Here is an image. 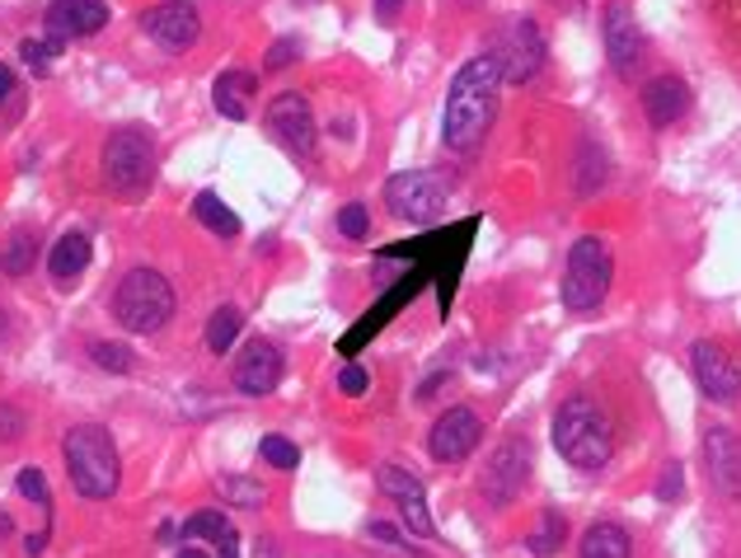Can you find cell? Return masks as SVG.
Instances as JSON below:
<instances>
[{
  "label": "cell",
  "instance_id": "cell-22",
  "mask_svg": "<svg viewBox=\"0 0 741 558\" xmlns=\"http://www.w3.org/2000/svg\"><path fill=\"white\" fill-rule=\"evenodd\" d=\"M578 554H582V558H633V540H629L624 526L597 521V526H587Z\"/></svg>",
  "mask_w": 741,
  "mask_h": 558
},
{
  "label": "cell",
  "instance_id": "cell-29",
  "mask_svg": "<svg viewBox=\"0 0 741 558\" xmlns=\"http://www.w3.org/2000/svg\"><path fill=\"white\" fill-rule=\"evenodd\" d=\"M90 357H94V367H103V371H132V348H122V342H94L90 348Z\"/></svg>",
  "mask_w": 741,
  "mask_h": 558
},
{
  "label": "cell",
  "instance_id": "cell-36",
  "mask_svg": "<svg viewBox=\"0 0 741 558\" xmlns=\"http://www.w3.org/2000/svg\"><path fill=\"white\" fill-rule=\"evenodd\" d=\"M681 488H685V475H681V465H667L662 469V479H658V498H681Z\"/></svg>",
  "mask_w": 741,
  "mask_h": 558
},
{
  "label": "cell",
  "instance_id": "cell-44",
  "mask_svg": "<svg viewBox=\"0 0 741 558\" xmlns=\"http://www.w3.org/2000/svg\"><path fill=\"white\" fill-rule=\"evenodd\" d=\"M10 530V517H6V511H0V535H6Z\"/></svg>",
  "mask_w": 741,
  "mask_h": 558
},
{
  "label": "cell",
  "instance_id": "cell-33",
  "mask_svg": "<svg viewBox=\"0 0 741 558\" xmlns=\"http://www.w3.org/2000/svg\"><path fill=\"white\" fill-rule=\"evenodd\" d=\"M19 492H24V498H33V502H42L48 507L52 502V492H48V479H42V469H19Z\"/></svg>",
  "mask_w": 741,
  "mask_h": 558
},
{
  "label": "cell",
  "instance_id": "cell-10",
  "mask_svg": "<svg viewBox=\"0 0 741 558\" xmlns=\"http://www.w3.org/2000/svg\"><path fill=\"white\" fill-rule=\"evenodd\" d=\"M605 52H610V67L624 80H633V71L648 61V38L639 29V19H633V10L620 6V0L605 10Z\"/></svg>",
  "mask_w": 741,
  "mask_h": 558
},
{
  "label": "cell",
  "instance_id": "cell-28",
  "mask_svg": "<svg viewBox=\"0 0 741 558\" xmlns=\"http://www.w3.org/2000/svg\"><path fill=\"white\" fill-rule=\"evenodd\" d=\"M525 545H531V554H540V558H549V554H554V549L563 545V517H559V511H549V517H544V526H540V530H535Z\"/></svg>",
  "mask_w": 741,
  "mask_h": 558
},
{
  "label": "cell",
  "instance_id": "cell-20",
  "mask_svg": "<svg viewBox=\"0 0 741 558\" xmlns=\"http://www.w3.org/2000/svg\"><path fill=\"white\" fill-rule=\"evenodd\" d=\"M704 450H709L713 479L723 484L728 492H737V488H741V479H737V469H741V446H737V437L728 432V427H713L709 441H704Z\"/></svg>",
  "mask_w": 741,
  "mask_h": 558
},
{
  "label": "cell",
  "instance_id": "cell-31",
  "mask_svg": "<svg viewBox=\"0 0 741 558\" xmlns=\"http://www.w3.org/2000/svg\"><path fill=\"white\" fill-rule=\"evenodd\" d=\"M221 498L236 502V507H259L263 502V488L249 484V479H221Z\"/></svg>",
  "mask_w": 741,
  "mask_h": 558
},
{
  "label": "cell",
  "instance_id": "cell-32",
  "mask_svg": "<svg viewBox=\"0 0 741 558\" xmlns=\"http://www.w3.org/2000/svg\"><path fill=\"white\" fill-rule=\"evenodd\" d=\"M338 230H343L348 240H362V235L371 230V221H367V207H362V202H348L343 211H338Z\"/></svg>",
  "mask_w": 741,
  "mask_h": 558
},
{
  "label": "cell",
  "instance_id": "cell-38",
  "mask_svg": "<svg viewBox=\"0 0 741 558\" xmlns=\"http://www.w3.org/2000/svg\"><path fill=\"white\" fill-rule=\"evenodd\" d=\"M371 540H380V545H404V535H399L394 526H385V521H371Z\"/></svg>",
  "mask_w": 741,
  "mask_h": 558
},
{
  "label": "cell",
  "instance_id": "cell-27",
  "mask_svg": "<svg viewBox=\"0 0 741 558\" xmlns=\"http://www.w3.org/2000/svg\"><path fill=\"white\" fill-rule=\"evenodd\" d=\"M259 456H263L272 469H296V465H301V450H296L287 437H263V441H259Z\"/></svg>",
  "mask_w": 741,
  "mask_h": 558
},
{
  "label": "cell",
  "instance_id": "cell-15",
  "mask_svg": "<svg viewBox=\"0 0 741 558\" xmlns=\"http://www.w3.org/2000/svg\"><path fill=\"white\" fill-rule=\"evenodd\" d=\"M278 380H282V352L272 348L268 338H253L249 348L236 357V385H240V395H249V399L272 395V390H278Z\"/></svg>",
  "mask_w": 741,
  "mask_h": 558
},
{
  "label": "cell",
  "instance_id": "cell-41",
  "mask_svg": "<svg viewBox=\"0 0 741 558\" xmlns=\"http://www.w3.org/2000/svg\"><path fill=\"white\" fill-rule=\"evenodd\" d=\"M14 94V71L10 67H0V103H6Z\"/></svg>",
  "mask_w": 741,
  "mask_h": 558
},
{
  "label": "cell",
  "instance_id": "cell-2",
  "mask_svg": "<svg viewBox=\"0 0 741 558\" xmlns=\"http://www.w3.org/2000/svg\"><path fill=\"white\" fill-rule=\"evenodd\" d=\"M554 446L573 469H605L615 456V427L597 399L573 395L554 413Z\"/></svg>",
  "mask_w": 741,
  "mask_h": 558
},
{
  "label": "cell",
  "instance_id": "cell-18",
  "mask_svg": "<svg viewBox=\"0 0 741 558\" xmlns=\"http://www.w3.org/2000/svg\"><path fill=\"white\" fill-rule=\"evenodd\" d=\"M685 109H690V84L681 76H658L643 90V113L652 127H671Z\"/></svg>",
  "mask_w": 741,
  "mask_h": 558
},
{
  "label": "cell",
  "instance_id": "cell-7",
  "mask_svg": "<svg viewBox=\"0 0 741 558\" xmlns=\"http://www.w3.org/2000/svg\"><path fill=\"white\" fill-rule=\"evenodd\" d=\"M489 57L498 61V71L502 80H512V84H525L540 67H544V38H540V24L535 19H512L498 38H493V48Z\"/></svg>",
  "mask_w": 741,
  "mask_h": 558
},
{
  "label": "cell",
  "instance_id": "cell-30",
  "mask_svg": "<svg viewBox=\"0 0 741 558\" xmlns=\"http://www.w3.org/2000/svg\"><path fill=\"white\" fill-rule=\"evenodd\" d=\"M226 526H230V521L221 517V511H198V517L183 521V540H217Z\"/></svg>",
  "mask_w": 741,
  "mask_h": 558
},
{
  "label": "cell",
  "instance_id": "cell-19",
  "mask_svg": "<svg viewBox=\"0 0 741 558\" xmlns=\"http://www.w3.org/2000/svg\"><path fill=\"white\" fill-rule=\"evenodd\" d=\"M259 90V76L249 71H221L217 76V90H211V99H217V113L230 118V122H244L249 109H244V94Z\"/></svg>",
  "mask_w": 741,
  "mask_h": 558
},
{
  "label": "cell",
  "instance_id": "cell-6",
  "mask_svg": "<svg viewBox=\"0 0 741 558\" xmlns=\"http://www.w3.org/2000/svg\"><path fill=\"white\" fill-rule=\"evenodd\" d=\"M156 175V141L146 127H122L103 146V183L122 198H137L141 188H151Z\"/></svg>",
  "mask_w": 741,
  "mask_h": 558
},
{
  "label": "cell",
  "instance_id": "cell-21",
  "mask_svg": "<svg viewBox=\"0 0 741 558\" xmlns=\"http://www.w3.org/2000/svg\"><path fill=\"white\" fill-rule=\"evenodd\" d=\"M48 268H52V277L61 287H71L76 277L90 268V240H84L80 230H71V235H61V240L52 245V259H48Z\"/></svg>",
  "mask_w": 741,
  "mask_h": 558
},
{
  "label": "cell",
  "instance_id": "cell-35",
  "mask_svg": "<svg viewBox=\"0 0 741 558\" xmlns=\"http://www.w3.org/2000/svg\"><path fill=\"white\" fill-rule=\"evenodd\" d=\"M24 437V413L14 403H0V441H19Z\"/></svg>",
  "mask_w": 741,
  "mask_h": 558
},
{
  "label": "cell",
  "instance_id": "cell-17",
  "mask_svg": "<svg viewBox=\"0 0 741 558\" xmlns=\"http://www.w3.org/2000/svg\"><path fill=\"white\" fill-rule=\"evenodd\" d=\"M103 24H109V6H103V0H52V10H48V29L61 42H67V38H90Z\"/></svg>",
  "mask_w": 741,
  "mask_h": 558
},
{
  "label": "cell",
  "instance_id": "cell-8",
  "mask_svg": "<svg viewBox=\"0 0 741 558\" xmlns=\"http://www.w3.org/2000/svg\"><path fill=\"white\" fill-rule=\"evenodd\" d=\"M385 202L394 217L404 221H432L441 207H447V183L432 169H409V175H394L385 183Z\"/></svg>",
  "mask_w": 741,
  "mask_h": 558
},
{
  "label": "cell",
  "instance_id": "cell-13",
  "mask_svg": "<svg viewBox=\"0 0 741 558\" xmlns=\"http://www.w3.org/2000/svg\"><path fill=\"white\" fill-rule=\"evenodd\" d=\"M141 29L156 42H164V48H193L202 33V19H198L193 0H164V6L141 14Z\"/></svg>",
  "mask_w": 741,
  "mask_h": 558
},
{
  "label": "cell",
  "instance_id": "cell-4",
  "mask_svg": "<svg viewBox=\"0 0 741 558\" xmlns=\"http://www.w3.org/2000/svg\"><path fill=\"white\" fill-rule=\"evenodd\" d=\"M113 315H118V325L132 333H160L169 319H174V287H169L164 272H156V268H132L118 282Z\"/></svg>",
  "mask_w": 741,
  "mask_h": 558
},
{
  "label": "cell",
  "instance_id": "cell-5",
  "mask_svg": "<svg viewBox=\"0 0 741 558\" xmlns=\"http://www.w3.org/2000/svg\"><path fill=\"white\" fill-rule=\"evenodd\" d=\"M610 277H615V259H610V245L601 235H582V240L568 249V272H563V306L568 310H597Z\"/></svg>",
  "mask_w": 741,
  "mask_h": 558
},
{
  "label": "cell",
  "instance_id": "cell-14",
  "mask_svg": "<svg viewBox=\"0 0 741 558\" xmlns=\"http://www.w3.org/2000/svg\"><path fill=\"white\" fill-rule=\"evenodd\" d=\"M380 488L390 492V498L399 502V517H404V526H409V535H437V526H432V511H428V498H422V479L418 475H409L404 465H385L380 469Z\"/></svg>",
  "mask_w": 741,
  "mask_h": 558
},
{
  "label": "cell",
  "instance_id": "cell-43",
  "mask_svg": "<svg viewBox=\"0 0 741 558\" xmlns=\"http://www.w3.org/2000/svg\"><path fill=\"white\" fill-rule=\"evenodd\" d=\"M179 558H207L202 549H193V545H188V549H179Z\"/></svg>",
  "mask_w": 741,
  "mask_h": 558
},
{
  "label": "cell",
  "instance_id": "cell-40",
  "mask_svg": "<svg viewBox=\"0 0 741 558\" xmlns=\"http://www.w3.org/2000/svg\"><path fill=\"white\" fill-rule=\"evenodd\" d=\"M399 6H404V0H375V14L390 24V19H399Z\"/></svg>",
  "mask_w": 741,
  "mask_h": 558
},
{
  "label": "cell",
  "instance_id": "cell-3",
  "mask_svg": "<svg viewBox=\"0 0 741 558\" xmlns=\"http://www.w3.org/2000/svg\"><path fill=\"white\" fill-rule=\"evenodd\" d=\"M61 456H67V475L84 498H113L122 465H118V446L103 427H71L67 441H61Z\"/></svg>",
  "mask_w": 741,
  "mask_h": 558
},
{
  "label": "cell",
  "instance_id": "cell-25",
  "mask_svg": "<svg viewBox=\"0 0 741 558\" xmlns=\"http://www.w3.org/2000/svg\"><path fill=\"white\" fill-rule=\"evenodd\" d=\"M19 57H24V67L33 76H48L52 71V57H61V38H29L24 48H19Z\"/></svg>",
  "mask_w": 741,
  "mask_h": 558
},
{
  "label": "cell",
  "instance_id": "cell-39",
  "mask_svg": "<svg viewBox=\"0 0 741 558\" xmlns=\"http://www.w3.org/2000/svg\"><path fill=\"white\" fill-rule=\"evenodd\" d=\"M217 545H221V554H217V558H240V545H236V530H230V526H226V530L217 535Z\"/></svg>",
  "mask_w": 741,
  "mask_h": 558
},
{
  "label": "cell",
  "instance_id": "cell-34",
  "mask_svg": "<svg viewBox=\"0 0 741 558\" xmlns=\"http://www.w3.org/2000/svg\"><path fill=\"white\" fill-rule=\"evenodd\" d=\"M296 52H301V42H296V38H278L268 48V71H287L291 61H296Z\"/></svg>",
  "mask_w": 741,
  "mask_h": 558
},
{
  "label": "cell",
  "instance_id": "cell-16",
  "mask_svg": "<svg viewBox=\"0 0 741 558\" xmlns=\"http://www.w3.org/2000/svg\"><path fill=\"white\" fill-rule=\"evenodd\" d=\"M479 432H483L479 413H470V409H447V413L432 422V456H437L441 465H460V460L479 446Z\"/></svg>",
  "mask_w": 741,
  "mask_h": 558
},
{
  "label": "cell",
  "instance_id": "cell-23",
  "mask_svg": "<svg viewBox=\"0 0 741 558\" xmlns=\"http://www.w3.org/2000/svg\"><path fill=\"white\" fill-rule=\"evenodd\" d=\"M193 217H198L211 235H226V240H236V235H240V217H236V211H230V207L217 198V192H198Z\"/></svg>",
  "mask_w": 741,
  "mask_h": 558
},
{
  "label": "cell",
  "instance_id": "cell-11",
  "mask_svg": "<svg viewBox=\"0 0 741 558\" xmlns=\"http://www.w3.org/2000/svg\"><path fill=\"white\" fill-rule=\"evenodd\" d=\"M268 132L278 137L291 156H310V150H314V113H310L306 94L287 90V94L272 99L268 103Z\"/></svg>",
  "mask_w": 741,
  "mask_h": 558
},
{
  "label": "cell",
  "instance_id": "cell-24",
  "mask_svg": "<svg viewBox=\"0 0 741 558\" xmlns=\"http://www.w3.org/2000/svg\"><path fill=\"white\" fill-rule=\"evenodd\" d=\"M240 329H244V315H240L236 306H221L217 315L207 319V348L217 352V357H221V352H230V342L240 338Z\"/></svg>",
  "mask_w": 741,
  "mask_h": 558
},
{
  "label": "cell",
  "instance_id": "cell-42",
  "mask_svg": "<svg viewBox=\"0 0 741 558\" xmlns=\"http://www.w3.org/2000/svg\"><path fill=\"white\" fill-rule=\"evenodd\" d=\"M42 545H48V535H29V540H24V554H29V558H38V554H42Z\"/></svg>",
  "mask_w": 741,
  "mask_h": 558
},
{
  "label": "cell",
  "instance_id": "cell-26",
  "mask_svg": "<svg viewBox=\"0 0 741 558\" xmlns=\"http://www.w3.org/2000/svg\"><path fill=\"white\" fill-rule=\"evenodd\" d=\"M33 245H38L33 235H29V230H19L14 240H10V249H6V259H0V268H6L10 277H24V272L33 268Z\"/></svg>",
  "mask_w": 741,
  "mask_h": 558
},
{
  "label": "cell",
  "instance_id": "cell-1",
  "mask_svg": "<svg viewBox=\"0 0 741 558\" xmlns=\"http://www.w3.org/2000/svg\"><path fill=\"white\" fill-rule=\"evenodd\" d=\"M498 94H502V71L498 61L483 52L474 61H464L451 80V94H447V113H441V141L460 156L483 146L489 127L498 118Z\"/></svg>",
  "mask_w": 741,
  "mask_h": 558
},
{
  "label": "cell",
  "instance_id": "cell-37",
  "mask_svg": "<svg viewBox=\"0 0 741 558\" xmlns=\"http://www.w3.org/2000/svg\"><path fill=\"white\" fill-rule=\"evenodd\" d=\"M367 385H371V376L362 367H343V376H338V390L343 395H367Z\"/></svg>",
  "mask_w": 741,
  "mask_h": 558
},
{
  "label": "cell",
  "instance_id": "cell-9",
  "mask_svg": "<svg viewBox=\"0 0 741 558\" xmlns=\"http://www.w3.org/2000/svg\"><path fill=\"white\" fill-rule=\"evenodd\" d=\"M525 479H531V450H525V441H507L493 450L489 469H483V498L493 507H512Z\"/></svg>",
  "mask_w": 741,
  "mask_h": 558
},
{
  "label": "cell",
  "instance_id": "cell-12",
  "mask_svg": "<svg viewBox=\"0 0 741 558\" xmlns=\"http://www.w3.org/2000/svg\"><path fill=\"white\" fill-rule=\"evenodd\" d=\"M690 367H694V380L700 390L713 399V403H732L741 395V367L737 357H728L718 342H694L690 348Z\"/></svg>",
  "mask_w": 741,
  "mask_h": 558
}]
</instances>
